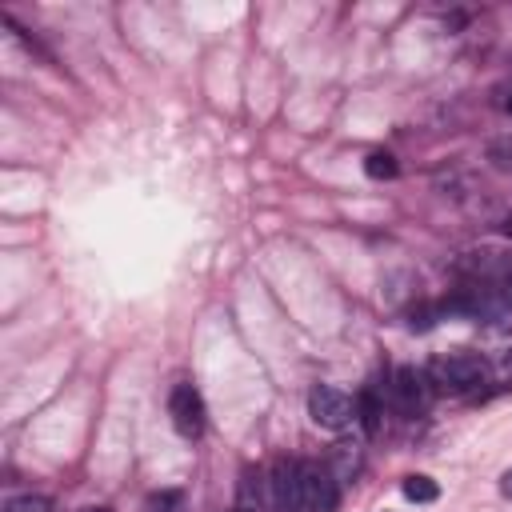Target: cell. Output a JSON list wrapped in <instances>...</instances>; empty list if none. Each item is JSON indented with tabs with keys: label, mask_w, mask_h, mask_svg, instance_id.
<instances>
[{
	"label": "cell",
	"mask_w": 512,
	"mask_h": 512,
	"mask_svg": "<svg viewBox=\"0 0 512 512\" xmlns=\"http://www.w3.org/2000/svg\"><path fill=\"white\" fill-rule=\"evenodd\" d=\"M356 416H360V424H364V432L372 436L376 428H380V416H384V404H380V396H376V388H364L360 396H356Z\"/></svg>",
	"instance_id": "cell-9"
},
{
	"label": "cell",
	"mask_w": 512,
	"mask_h": 512,
	"mask_svg": "<svg viewBox=\"0 0 512 512\" xmlns=\"http://www.w3.org/2000/svg\"><path fill=\"white\" fill-rule=\"evenodd\" d=\"M364 172H368L372 180H396L400 164H396L392 152H368V156H364Z\"/></svg>",
	"instance_id": "cell-10"
},
{
	"label": "cell",
	"mask_w": 512,
	"mask_h": 512,
	"mask_svg": "<svg viewBox=\"0 0 512 512\" xmlns=\"http://www.w3.org/2000/svg\"><path fill=\"white\" fill-rule=\"evenodd\" d=\"M500 492H504V496H508V500H512V468H508V472H504V476H500Z\"/></svg>",
	"instance_id": "cell-14"
},
{
	"label": "cell",
	"mask_w": 512,
	"mask_h": 512,
	"mask_svg": "<svg viewBox=\"0 0 512 512\" xmlns=\"http://www.w3.org/2000/svg\"><path fill=\"white\" fill-rule=\"evenodd\" d=\"M308 416H312V424H320L328 432H340L356 420V400L348 392L332 388V384H316L308 392Z\"/></svg>",
	"instance_id": "cell-2"
},
{
	"label": "cell",
	"mask_w": 512,
	"mask_h": 512,
	"mask_svg": "<svg viewBox=\"0 0 512 512\" xmlns=\"http://www.w3.org/2000/svg\"><path fill=\"white\" fill-rule=\"evenodd\" d=\"M484 380H488V360L480 352H468V348L448 352L432 364V384L444 392H472Z\"/></svg>",
	"instance_id": "cell-1"
},
{
	"label": "cell",
	"mask_w": 512,
	"mask_h": 512,
	"mask_svg": "<svg viewBox=\"0 0 512 512\" xmlns=\"http://www.w3.org/2000/svg\"><path fill=\"white\" fill-rule=\"evenodd\" d=\"M168 416H172V428H176L184 440H200L204 428H208L204 396H200L192 384H176V388L168 392Z\"/></svg>",
	"instance_id": "cell-4"
},
{
	"label": "cell",
	"mask_w": 512,
	"mask_h": 512,
	"mask_svg": "<svg viewBox=\"0 0 512 512\" xmlns=\"http://www.w3.org/2000/svg\"><path fill=\"white\" fill-rule=\"evenodd\" d=\"M4 512H52V496L20 492V496H8L4 500Z\"/></svg>",
	"instance_id": "cell-11"
},
{
	"label": "cell",
	"mask_w": 512,
	"mask_h": 512,
	"mask_svg": "<svg viewBox=\"0 0 512 512\" xmlns=\"http://www.w3.org/2000/svg\"><path fill=\"white\" fill-rule=\"evenodd\" d=\"M400 492H404L408 500H416V504H432V500L440 496V484H436L432 476H424V472H412V476L400 480Z\"/></svg>",
	"instance_id": "cell-8"
},
{
	"label": "cell",
	"mask_w": 512,
	"mask_h": 512,
	"mask_svg": "<svg viewBox=\"0 0 512 512\" xmlns=\"http://www.w3.org/2000/svg\"><path fill=\"white\" fill-rule=\"evenodd\" d=\"M236 512H260V508H236Z\"/></svg>",
	"instance_id": "cell-17"
},
{
	"label": "cell",
	"mask_w": 512,
	"mask_h": 512,
	"mask_svg": "<svg viewBox=\"0 0 512 512\" xmlns=\"http://www.w3.org/2000/svg\"><path fill=\"white\" fill-rule=\"evenodd\" d=\"M300 496L304 512H336L340 504V480L320 460H300Z\"/></svg>",
	"instance_id": "cell-3"
},
{
	"label": "cell",
	"mask_w": 512,
	"mask_h": 512,
	"mask_svg": "<svg viewBox=\"0 0 512 512\" xmlns=\"http://www.w3.org/2000/svg\"><path fill=\"white\" fill-rule=\"evenodd\" d=\"M504 108H508V112H512V100H504Z\"/></svg>",
	"instance_id": "cell-18"
},
{
	"label": "cell",
	"mask_w": 512,
	"mask_h": 512,
	"mask_svg": "<svg viewBox=\"0 0 512 512\" xmlns=\"http://www.w3.org/2000/svg\"><path fill=\"white\" fill-rule=\"evenodd\" d=\"M144 512H184V492L176 488H160L144 500Z\"/></svg>",
	"instance_id": "cell-12"
},
{
	"label": "cell",
	"mask_w": 512,
	"mask_h": 512,
	"mask_svg": "<svg viewBox=\"0 0 512 512\" xmlns=\"http://www.w3.org/2000/svg\"><path fill=\"white\" fill-rule=\"evenodd\" d=\"M324 464L332 468V476H336L340 484H348V480L360 472V448L348 444V440H340V444H332V456H328Z\"/></svg>",
	"instance_id": "cell-7"
},
{
	"label": "cell",
	"mask_w": 512,
	"mask_h": 512,
	"mask_svg": "<svg viewBox=\"0 0 512 512\" xmlns=\"http://www.w3.org/2000/svg\"><path fill=\"white\" fill-rule=\"evenodd\" d=\"M84 512H112V508H104V504H96V508H84Z\"/></svg>",
	"instance_id": "cell-15"
},
{
	"label": "cell",
	"mask_w": 512,
	"mask_h": 512,
	"mask_svg": "<svg viewBox=\"0 0 512 512\" xmlns=\"http://www.w3.org/2000/svg\"><path fill=\"white\" fill-rule=\"evenodd\" d=\"M428 400H432V384H428L424 372H416V368H400V372L392 376V404H396V412H404V416H420V412L428 408Z\"/></svg>",
	"instance_id": "cell-5"
},
{
	"label": "cell",
	"mask_w": 512,
	"mask_h": 512,
	"mask_svg": "<svg viewBox=\"0 0 512 512\" xmlns=\"http://www.w3.org/2000/svg\"><path fill=\"white\" fill-rule=\"evenodd\" d=\"M496 372H500V380H504V384H512V344L500 352V360H496Z\"/></svg>",
	"instance_id": "cell-13"
},
{
	"label": "cell",
	"mask_w": 512,
	"mask_h": 512,
	"mask_svg": "<svg viewBox=\"0 0 512 512\" xmlns=\"http://www.w3.org/2000/svg\"><path fill=\"white\" fill-rule=\"evenodd\" d=\"M500 228H504V232H508V236H512V216H508V220H504V224H500Z\"/></svg>",
	"instance_id": "cell-16"
},
{
	"label": "cell",
	"mask_w": 512,
	"mask_h": 512,
	"mask_svg": "<svg viewBox=\"0 0 512 512\" xmlns=\"http://www.w3.org/2000/svg\"><path fill=\"white\" fill-rule=\"evenodd\" d=\"M272 492L280 512H304V496H300V460H276L272 468Z\"/></svg>",
	"instance_id": "cell-6"
}]
</instances>
